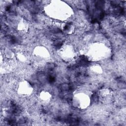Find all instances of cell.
Returning a JSON list of instances; mask_svg holds the SVG:
<instances>
[{
    "mask_svg": "<svg viewBox=\"0 0 126 126\" xmlns=\"http://www.w3.org/2000/svg\"><path fill=\"white\" fill-rule=\"evenodd\" d=\"M71 101L74 107L83 110L89 107L91 102V98L88 92L79 90L74 92Z\"/></svg>",
    "mask_w": 126,
    "mask_h": 126,
    "instance_id": "cell-1",
    "label": "cell"
},
{
    "mask_svg": "<svg viewBox=\"0 0 126 126\" xmlns=\"http://www.w3.org/2000/svg\"><path fill=\"white\" fill-rule=\"evenodd\" d=\"M59 55L65 62L73 61L76 57V52L74 47L70 44L63 45L59 50Z\"/></svg>",
    "mask_w": 126,
    "mask_h": 126,
    "instance_id": "cell-2",
    "label": "cell"
},
{
    "mask_svg": "<svg viewBox=\"0 0 126 126\" xmlns=\"http://www.w3.org/2000/svg\"><path fill=\"white\" fill-rule=\"evenodd\" d=\"M16 92L18 95L22 97L31 95L33 92L32 85L26 80H21L18 82L16 87Z\"/></svg>",
    "mask_w": 126,
    "mask_h": 126,
    "instance_id": "cell-3",
    "label": "cell"
},
{
    "mask_svg": "<svg viewBox=\"0 0 126 126\" xmlns=\"http://www.w3.org/2000/svg\"><path fill=\"white\" fill-rule=\"evenodd\" d=\"M114 93L113 91L109 88H103L99 90L98 97L99 101L103 104L111 103L114 99Z\"/></svg>",
    "mask_w": 126,
    "mask_h": 126,
    "instance_id": "cell-4",
    "label": "cell"
},
{
    "mask_svg": "<svg viewBox=\"0 0 126 126\" xmlns=\"http://www.w3.org/2000/svg\"><path fill=\"white\" fill-rule=\"evenodd\" d=\"M66 6H64V4L63 3H58V4H51L50 3L48 6H47V8L48 9H52V11L48 12L50 13L51 15H53L52 16L56 17H65L67 16V12H65L63 10V8H65Z\"/></svg>",
    "mask_w": 126,
    "mask_h": 126,
    "instance_id": "cell-5",
    "label": "cell"
},
{
    "mask_svg": "<svg viewBox=\"0 0 126 126\" xmlns=\"http://www.w3.org/2000/svg\"><path fill=\"white\" fill-rule=\"evenodd\" d=\"M33 56L40 60L46 61L50 57V54L48 49L42 45H38L35 47L32 51Z\"/></svg>",
    "mask_w": 126,
    "mask_h": 126,
    "instance_id": "cell-6",
    "label": "cell"
},
{
    "mask_svg": "<svg viewBox=\"0 0 126 126\" xmlns=\"http://www.w3.org/2000/svg\"><path fill=\"white\" fill-rule=\"evenodd\" d=\"M107 46L101 43H96L94 44L93 47L90 48L89 51H91V53L93 54L91 56L94 59V58L99 60L100 58H102L105 56V54L107 53ZM95 59V60H96Z\"/></svg>",
    "mask_w": 126,
    "mask_h": 126,
    "instance_id": "cell-7",
    "label": "cell"
},
{
    "mask_svg": "<svg viewBox=\"0 0 126 126\" xmlns=\"http://www.w3.org/2000/svg\"><path fill=\"white\" fill-rule=\"evenodd\" d=\"M38 98L41 103L48 104L52 99V94L47 90H42L38 94Z\"/></svg>",
    "mask_w": 126,
    "mask_h": 126,
    "instance_id": "cell-8",
    "label": "cell"
},
{
    "mask_svg": "<svg viewBox=\"0 0 126 126\" xmlns=\"http://www.w3.org/2000/svg\"><path fill=\"white\" fill-rule=\"evenodd\" d=\"M17 30L22 33H25L28 32L29 28V23L24 19L21 18L17 23Z\"/></svg>",
    "mask_w": 126,
    "mask_h": 126,
    "instance_id": "cell-9",
    "label": "cell"
},
{
    "mask_svg": "<svg viewBox=\"0 0 126 126\" xmlns=\"http://www.w3.org/2000/svg\"><path fill=\"white\" fill-rule=\"evenodd\" d=\"M61 29L63 32L66 34H72L75 30V27L73 24L70 22L63 23L62 24Z\"/></svg>",
    "mask_w": 126,
    "mask_h": 126,
    "instance_id": "cell-10",
    "label": "cell"
},
{
    "mask_svg": "<svg viewBox=\"0 0 126 126\" xmlns=\"http://www.w3.org/2000/svg\"><path fill=\"white\" fill-rule=\"evenodd\" d=\"M89 71L94 75H99L102 73V66L97 63H94L89 66Z\"/></svg>",
    "mask_w": 126,
    "mask_h": 126,
    "instance_id": "cell-11",
    "label": "cell"
},
{
    "mask_svg": "<svg viewBox=\"0 0 126 126\" xmlns=\"http://www.w3.org/2000/svg\"><path fill=\"white\" fill-rule=\"evenodd\" d=\"M15 56L18 59V60L21 62H25L27 60V57L26 55L22 52H19L16 53L15 54Z\"/></svg>",
    "mask_w": 126,
    "mask_h": 126,
    "instance_id": "cell-12",
    "label": "cell"
},
{
    "mask_svg": "<svg viewBox=\"0 0 126 126\" xmlns=\"http://www.w3.org/2000/svg\"><path fill=\"white\" fill-rule=\"evenodd\" d=\"M5 56L8 59H11L13 58L15 56V54L12 52V51L9 49H6L4 52Z\"/></svg>",
    "mask_w": 126,
    "mask_h": 126,
    "instance_id": "cell-13",
    "label": "cell"
}]
</instances>
